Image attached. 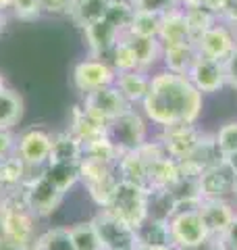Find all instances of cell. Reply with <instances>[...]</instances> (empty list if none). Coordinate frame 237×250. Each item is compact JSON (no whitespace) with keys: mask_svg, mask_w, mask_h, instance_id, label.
Instances as JSON below:
<instances>
[{"mask_svg":"<svg viewBox=\"0 0 237 250\" xmlns=\"http://www.w3.org/2000/svg\"><path fill=\"white\" fill-rule=\"evenodd\" d=\"M206 103L208 98L194 88L187 75L158 67L150 73V88L139 111L156 129L177 123L200 125L206 115Z\"/></svg>","mask_w":237,"mask_h":250,"instance_id":"cell-1","label":"cell"},{"mask_svg":"<svg viewBox=\"0 0 237 250\" xmlns=\"http://www.w3.org/2000/svg\"><path fill=\"white\" fill-rule=\"evenodd\" d=\"M36 215L29 210L23 194V186L9 190L2 198V215H0V233L11 240L34 244L36 242Z\"/></svg>","mask_w":237,"mask_h":250,"instance_id":"cell-2","label":"cell"},{"mask_svg":"<svg viewBox=\"0 0 237 250\" xmlns=\"http://www.w3.org/2000/svg\"><path fill=\"white\" fill-rule=\"evenodd\" d=\"M150 121L139 111V106L127 108L123 115H118L115 121L108 123L106 136L117 146L118 152H136L148 142L150 134Z\"/></svg>","mask_w":237,"mask_h":250,"instance_id":"cell-3","label":"cell"},{"mask_svg":"<svg viewBox=\"0 0 237 250\" xmlns=\"http://www.w3.org/2000/svg\"><path fill=\"white\" fill-rule=\"evenodd\" d=\"M106 210H110L115 217H118L129 228L136 229L148 219V190L118 179Z\"/></svg>","mask_w":237,"mask_h":250,"instance_id":"cell-4","label":"cell"},{"mask_svg":"<svg viewBox=\"0 0 237 250\" xmlns=\"http://www.w3.org/2000/svg\"><path fill=\"white\" fill-rule=\"evenodd\" d=\"M169 233H171V246L175 250H187L210 240L198 207L179 208L169 219Z\"/></svg>","mask_w":237,"mask_h":250,"instance_id":"cell-5","label":"cell"},{"mask_svg":"<svg viewBox=\"0 0 237 250\" xmlns=\"http://www.w3.org/2000/svg\"><path fill=\"white\" fill-rule=\"evenodd\" d=\"M104 250H138L136 229L115 217L110 210L100 208L92 219Z\"/></svg>","mask_w":237,"mask_h":250,"instance_id":"cell-6","label":"cell"},{"mask_svg":"<svg viewBox=\"0 0 237 250\" xmlns=\"http://www.w3.org/2000/svg\"><path fill=\"white\" fill-rule=\"evenodd\" d=\"M38 171V169H36ZM23 194H25V202L29 210L36 217H48L59 208V205L65 198L57 186H54L48 177L42 173V169L38 171V175H31L23 184Z\"/></svg>","mask_w":237,"mask_h":250,"instance_id":"cell-7","label":"cell"},{"mask_svg":"<svg viewBox=\"0 0 237 250\" xmlns=\"http://www.w3.org/2000/svg\"><path fill=\"white\" fill-rule=\"evenodd\" d=\"M73 85L75 90L81 94V96H88V94L108 88V85L115 83L117 71L108 65L104 59H96V57H85L73 67Z\"/></svg>","mask_w":237,"mask_h":250,"instance_id":"cell-8","label":"cell"},{"mask_svg":"<svg viewBox=\"0 0 237 250\" xmlns=\"http://www.w3.org/2000/svg\"><path fill=\"white\" fill-rule=\"evenodd\" d=\"M204 134H206V129H204L202 125L177 123V125H171V127L158 129L156 138L160 140V144L164 146V150H167L171 159L181 163L198 148Z\"/></svg>","mask_w":237,"mask_h":250,"instance_id":"cell-9","label":"cell"},{"mask_svg":"<svg viewBox=\"0 0 237 250\" xmlns=\"http://www.w3.org/2000/svg\"><path fill=\"white\" fill-rule=\"evenodd\" d=\"M187 80L206 98L220 96V94L227 90L225 65L220 61L202 57V54H198L196 61L192 62V67H189V71H187Z\"/></svg>","mask_w":237,"mask_h":250,"instance_id":"cell-10","label":"cell"},{"mask_svg":"<svg viewBox=\"0 0 237 250\" xmlns=\"http://www.w3.org/2000/svg\"><path fill=\"white\" fill-rule=\"evenodd\" d=\"M194 44L198 54L225 62L229 54L237 48V29H233L223 19H218L212 27H208L204 34L198 36Z\"/></svg>","mask_w":237,"mask_h":250,"instance_id":"cell-11","label":"cell"},{"mask_svg":"<svg viewBox=\"0 0 237 250\" xmlns=\"http://www.w3.org/2000/svg\"><path fill=\"white\" fill-rule=\"evenodd\" d=\"M52 148V134L46 127L34 125L25 131H21L17 138V154L29 169H42L50 159Z\"/></svg>","mask_w":237,"mask_h":250,"instance_id":"cell-12","label":"cell"},{"mask_svg":"<svg viewBox=\"0 0 237 250\" xmlns=\"http://www.w3.org/2000/svg\"><path fill=\"white\" fill-rule=\"evenodd\" d=\"M198 210H200L202 221L208 229V236L218 240L229 229L233 217L237 215V205L227 198H202Z\"/></svg>","mask_w":237,"mask_h":250,"instance_id":"cell-13","label":"cell"},{"mask_svg":"<svg viewBox=\"0 0 237 250\" xmlns=\"http://www.w3.org/2000/svg\"><path fill=\"white\" fill-rule=\"evenodd\" d=\"M81 104L85 111H90L94 117H98L104 123L115 121L118 115H123L127 108H131V104L118 94L115 85H108V88H102V90L88 94V96H83Z\"/></svg>","mask_w":237,"mask_h":250,"instance_id":"cell-14","label":"cell"},{"mask_svg":"<svg viewBox=\"0 0 237 250\" xmlns=\"http://www.w3.org/2000/svg\"><path fill=\"white\" fill-rule=\"evenodd\" d=\"M220 163H225V156H223V152L218 150L212 131H206L196 150L189 154L185 161H181L179 165H181V173L200 177L204 171L217 167V165H220Z\"/></svg>","mask_w":237,"mask_h":250,"instance_id":"cell-15","label":"cell"},{"mask_svg":"<svg viewBox=\"0 0 237 250\" xmlns=\"http://www.w3.org/2000/svg\"><path fill=\"white\" fill-rule=\"evenodd\" d=\"M198 184H200L202 198H227V200H233L237 177L231 173V169H229L225 163H220V165L204 171V173L198 177Z\"/></svg>","mask_w":237,"mask_h":250,"instance_id":"cell-16","label":"cell"},{"mask_svg":"<svg viewBox=\"0 0 237 250\" xmlns=\"http://www.w3.org/2000/svg\"><path fill=\"white\" fill-rule=\"evenodd\" d=\"M108 129V123L100 121L98 117H94L90 111H85L83 104H75L71 111V119H69V131L73 134L83 146L90 142L104 138Z\"/></svg>","mask_w":237,"mask_h":250,"instance_id":"cell-17","label":"cell"},{"mask_svg":"<svg viewBox=\"0 0 237 250\" xmlns=\"http://www.w3.org/2000/svg\"><path fill=\"white\" fill-rule=\"evenodd\" d=\"M121 31L115 29L108 21H98L90 25L88 29H83V38L88 44V54L96 59H106L108 52L113 50V46L121 40Z\"/></svg>","mask_w":237,"mask_h":250,"instance_id":"cell-18","label":"cell"},{"mask_svg":"<svg viewBox=\"0 0 237 250\" xmlns=\"http://www.w3.org/2000/svg\"><path fill=\"white\" fill-rule=\"evenodd\" d=\"M158 42L162 46H177V44H189L194 42L192 29L185 19L183 9L171 11L160 17V29H158Z\"/></svg>","mask_w":237,"mask_h":250,"instance_id":"cell-19","label":"cell"},{"mask_svg":"<svg viewBox=\"0 0 237 250\" xmlns=\"http://www.w3.org/2000/svg\"><path fill=\"white\" fill-rule=\"evenodd\" d=\"M115 88L118 94L127 100L131 106H139L144 103L148 88H150V73L141 71V69H133V71H125V73H117L115 77Z\"/></svg>","mask_w":237,"mask_h":250,"instance_id":"cell-20","label":"cell"},{"mask_svg":"<svg viewBox=\"0 0 237 250\" xmlns=\"http://www.w3.org/2000/svg\"><path fill=\"white\" fill-rule=\"evenodd\" d=\"M125 40L129 42V46L136 52L138 67L141 71L152 73L160 67V54H162V44L158 42V38H139L133 34H123Z\"/></svg>","mask_w":237,"mask_h":250,"instance_id":"cell-21","label":"cell"},{"mask_svg":"<svg viewBox=\"0 0 237 250\" xmlns=\"http://www.w3.org/2000/svg\"><path fill=\"white\" fill-rule=\"evenodd\" d=\"M183 175L181 173V165L179 161L171 159V156H162L158 161L148 163V190H169L177 184V179Z\"/></svg>","mask_w":237,"mask_h":250,"instance_id":"cell-22","label":"cell"},{"mask_svg":"<svg viewBox=\"0 0 237 250\" xmlns=\"http://www.w3.org/2000/svg\"><path fill=\"white\" fill-rule=\"evenodd\" d=\"M198 57L196 44H177V46H162V54H160V67L167 69L173 73H181L187 75L189 67Z\"/></svg>","mask_w":237,"mask_h":250,"instance_id":"cell-23","label":"cell"},{"mask_svg":"<svg viewBox=\"0 0 237 250\" xmlns=\"http://www.w3.org/2000/svg\"><path fill=\"white\" fill-rule=\"evenodd\" d=\"M117 173L121 182L136 184L148 190V163L138 150L136 152H123L117 161Z\"/></svg>","mask_w":237,"mask_h":250,"instance_id":"cell-24","label":"cell"},{"mask_svg":"<svg viewBox=\"0 0 237 250\" xmlns=\"http://www.w3.org/2000/svg\"><path fill=\"white\" fill-rule=\"evenodd\" d=\"M81 159H83V144L69 129L52 134V148L48 163H79Z\"/></svg>","mask_w":237,"mask_h":250,"instance_id":"cell-25","label":"cell"},{"mask_svg":"<svg viewBox=\"0 0 237 250\" xmlns=\"http://www.w3.org/2000/svg\"><path fill=\"white\" fill-rule=\"evenodd\" d=\"M108 4L110 0H73L69 17L79 29H88L94 23L104 19Z\"/></svg>","mask_w":237,"mask_h":250,"instance_id":"cell-26","label":"cell"},{"mask_svg":"<svg viewBox=\"0 0 237 250\" xmlns=\"http://www.w3.org/2000/svg\"><path fill=\"white\" fill-rule=\"evenodd\" d=\"M136 240H138V248H141V246H171L169 221L148 217L144 223L136 228Z\"/></svg>","mask_w":237,"mask_h":250,"instance_id":"cell-27","label":"cell"},{"mask_svg":"<svg viewBox=\"0 0 237 250\" xmlns=\"http://www.w3.org/2000/svg\"><path fill=\"white\" fill-rule=\"evenodd\" d=\"M42 173L62 194H67L75 184L81 182V177H79V163H46L42 167Z\"/></svg>","mask_w":237,"mask_h":250,"instance_id":"cell-28","label":"cell"},{"mask_svg":"<svg viewBox=\"0 0 237 250\" xmlns=\"http://www.w3.org/2000/svg\"><path fill=\"white\" fill-rule=\"evenodd\" d=\"M31 171H36V169H29L17 154L9 156V159H2L0 161V188L4 192H9V190L23 186Z\"/></svg>","mask_w":237,"mask_h":250,"instance_id":"cell-29","label":"cell"},{"mask_svg":"<svg viewBox=\"0 0 237 250\" xmlns=\"http://www.w3.org/2000/svg\"><path fill=\"white\" fill-rule=\"evenodd\" d=\"M177 210H179L177 200L171 194V190H162V188L148 190V217L169 221Z\"/></svg>","mask_w":237,"mask_h":250,"instance_id":"cell-30","label":"cell"},{"mask_svg":"<svg viewBox=\"0 0 237 250\" xmlns=\"http://www.w3.org/2000/svg\"><path fill=\"white\" fill-rule=\"evenodd\" d=\"M23 117V98L15 90L0 92V129H13Z\"/></svg>","mask_w":237,"mask_h":250,"instance_id":"cell-31","label":"cell"},{"mask_svg":"<svg viewBox=\"0 0 237 250\" xmlns=\"http://www.w3.org/2000/svg\"><path fill=\"white\" fill-rule=\"evenodd\" d=\"M110 67L115 69L117 73H125V71H133V69H139L138 67V59H136V52L129 46V42L125 40V36H121V40H118L113 50L108 52V57L104 59Z\"/></svg>","mask_w":237,"mask_h":250,"instance_id":"cell-32","label":"cell"},{"mask_svg":"<svg viewBox=\"0 0 237 250\" xmlns=\"http://www.w3.org/2000/svg\"><path fill=\"white\" fill-rule=\"evenodd\" d=\"M136 17V9L129 0H110L104 21H108L115 29H118L121 34H127L131 27V21Z\"/></svg>","mask_w":237,"mask_h":250,"instance_id":"cell-33","label":"cell"},{"mask_svg":"<svg viewBox=\"0 0 237 250\" xmlns=\"http://www.w3.org/2000/svg\"><path fill=\"white\" fill-rule=\"evenodd\" d=\"M36 250H75L69 228H50L42 231L34 242Z\"/></svg>","mask_w":237,"mask_h":250,"instance_id":"cell-34","label":"cell"},{"mask_svg":"<svg viewBox=\"0 0 237 250\" xmlns=\"http://www.w3.org/2000/svg\"><path fill=\"white\" fill-rule=\"evenodd\" d=\"M69 231H71V238H73L75 250H104L92 219L90 221H79L75 225H71Z\"/></svg>","mask_w":237,"mask_h":250,"instance_id":"cell-35","label":"cell"},{"mask_svg":"<svg viewBox=\"0 0 237 250\" xmlns=\"http://www.w3.org/2000/svg\"><path fill=\"white\" fill-rule=\"evenodd\" d=\"M185 13V19L189 23V29H192V36H194V40L200 34H204L208 27H212L215 23L218 21V17L212 11H208L206 6H202V4H196V6H185L183 9Z\"/></svg>","mask_w":237,"mask_h":250,"instance_id":"cell-36","label":"cell"},{"mask_svg":"<svg viewBox=\"0 0 237 250\" xmlns=\"http://www.w3.org/2000/svg\"><path fill=\"white\" fill-rule=\"evenodd\" d=\"M215 142L223 156H229L237 152V117H229V119L220 121L218 127L212 131Z\"/></svg>","mask_w":237,"mask_h":250,"instance_id":"cell-37","label":"cell"},{"mask_svg":"<svg viewBox=\"0 0 237 250\" xmlns=\"http://www.w3.org/2000/svg\"><path fill=\"white\" fill-rule=\"evenodd\" d=\"M83 156L102 161V163H110V165H117V161H118V156H121V152H118L117 146L108 140V136H104V138L96 140V142L85 144L83 146Z\"/></svg>","mask_w":237,"mask_h":250,"instance_id":"cell-38","label":"cell"},{"mask_svg":"<svg viewBox=\"0 0 237 250\" xmlns=\"http://www.w3.org/2000/svg\"><path fill=\"white\" fill-rule=\"evenodd\" d=\"M158 29H160V17L158 15L136 11V17H133L127 34L139 36V38H158Z\"/></svg>","mask_w":237,"mask_h":250,"instance_id":"cell-39","label":"cell"},{"mask_svg":"<svg viewBox=\"0 0 237 250\" xmlns=\"http://www.w3.org/2000/svg\"><path fill=\"white\" fill-rule=\"evenodd\" d=\"M129 2L138 13H150V15H158V17L181 9L179 0H129Z\"/></svg>","mask_w":237,"mask_h":250,"instance_id":"cell-40","label":"cell"},{"mask_svg":"<svg viewBox=\"0 0 237 250\" xmlns=\"http://www.w3.org/2000/svg\"><path fill=\"white\" fill-rule=\"evenodd\" d=\"M13 15L21 21H34L42 15L40 0H13Z\"/></svg>","mask_w":237,"mask_h":250,"instance_id":"cell-41","label":"cell"},{"mask_svg":"<svg viewBox=\"0 0 237 250\" xmlns=\"http://www.w3.org/2000/svg\"><path fill=\"white\" fill-rule=\"evenodd\" d=\"M17 152V136L11 129H0V161Z\"/></svg>","mask_w":237,"mask_h":250,"instance_id":"cell-42","label":"cell"},{"mask_svg":"<svg viewBox=\"0 0 237 250\" xmlns=\"http://www.w3.org/2000/svg\"><path fill=\"white\" fill-rule=\"evenodd\" d=\"M73 0H40V9L48 15H69Z\"/></svg>","mask_w":237,"mask_h":250,"instance_id":"cell-43","label":"cell"},{"mask_svg":"<svg viewBox=\"0 0 237 250\" xmlns=\"http://www.w3.org/2000/svg\"><path fill=\"white\" fill-rule=\"evenodd\" d=\"M227 75V90L237 94V48L229 54V59L223 62Z\"/></svg>","mask_w":237,"mask_h":250,"instance_id":"cell-44","label":"cell"},{"mask_svg":"<svg viewBox=\"0 0 237 250\" xmlns=\"http://www.w3.org/2000/svg\"><path fill=\"white\" fill-rule=\"evenodd\" d=\"M217 242H218V250H237V215L233 217L229 229Z\"/></svg>","mask_w":237,"mask_h":250,"instance_id":"cell-45","label":"cell"},{"mask_svg":"<svg viewBox=\"0 0 237 250\" xmlns=\"http://www.w3.org/2000/svg\"><path fill=\"white\" fill-rule=\"evenodd\" d=\"M0 250H36L34 244H25V242H17V240H11L0 233Z\"/></svg>","mask_w":237,"mask_h":250,"instance_id":"cell-46","label":"cell"},{"mask_svg":"<svg viewBox=\"0 0 237 250\" xmlns=\"http://www.w3.org/2000/svg\"><path fill=\"white\" fill-rule=\"evenodd\" d=\"M229 2H231V0H202V6H206L208 11H212L217 15V17L220 19V15L225 13V9L229 6Z\"/></svg>","mask_w":237,"mask_h":250,"instance_id":"cell-47","label":"cell"},{"mask_svg":"<svg viewBox=\"0 0 237 250\" xmlns=\"http://www.w3.org/2000/svg\"><path fill=\"white\" fill-rule=\"evenodd\" d=\"M220 19H223L225 23H229L233 29H237V0H231V2H229L225 13L220 15Z\"/></svg>","mask_w":237,"mask_h":250,"instance_id":"cell-48","label":"cell"},{"mask_svg":"<svg viewBox=\"0 0 237 250\" xmlns=\"http://www.w3.org/2000/svg\"><path fill=\"white\" fill-rule=\"evenodd\" d=\"M225 165H227L229 169H231V173L237 177V152L225 156Z\"/></svg>","mask_w":237,"mask_h":250,"instance_id":"cell-49","label":"cell"},{"mask_svg":"<svg viewBox=\"0 0 237 250\" xmlns=\"http://www.w3.org/2000/svg\"><path fill=\"white\" fill-rule=\"evenodd\" d=\"M11 9H13V0H0V13L6 15V11H11Z\"/></svg>","mask_w":237,"mask_h":250,"instance_id":"cell-50","label":"cell"},{"mask_svg":"<svg viewBox=\"0 0 237 250\" xmlns=\"http://www.w3.org/2000/svg\"><path fill=\"white\" fill-rule=\"evenodd\" d=\"M138 250H175L173 246H141Z\"/></svg>","mask_w":237,"mask_h":250,"instance_id":"cell-51","label":"cell"},{"mask_svg":"<svg viewBox=\"0 0 237 250\" xmlns=\"http://www.w3.org/2000/svg\"><path fill=\"white\" fill-rule=\"evenodd\" d=\"M6 25V15L4 13H0V29H2Z\"/></svg>","mask_w":237,"mask_h":250,"instance_id":"cell-52","label":"cell"},{"mask_svg":"<svg viewBox=\"0 0 237 250\" xmlns=\"http://www.w3.org/2000/svg\"><path fill=\"white\" fill-rule=\"evenodd\" d=\"M2 90H6V83H4V77L0 75V92H2Z\"/></svg>","mask_w":237,"mask_h":250,"instance_id":"cell-53","label":"cell"},{"mask_svg":"<svg viewBox=\"0 0 237 250\" xmlns=\"http://www.w3.org/2000/svg\"><path fill=\"white\" fill-rule=\"evenodd\" d=\"M233 202L237 205V184H235V194H233Z\"/></svg>","mask_w":237,"mask_h":250,"instance_id":"cell-54","label":"cell"},{"mask_svg":"<svg viewBox=\"0 0 237 250\" xmlns=\"http://www.w3.org/2000/svg\"><path fill=\"white\" fill-rule=\"evenodd\" d=\"M2 198L4 196H0V215H2Z\"/></svg>","mask_w":237,"mask_h":250,"instance_id":"cell-55","label":"cell"}]
</instances>
